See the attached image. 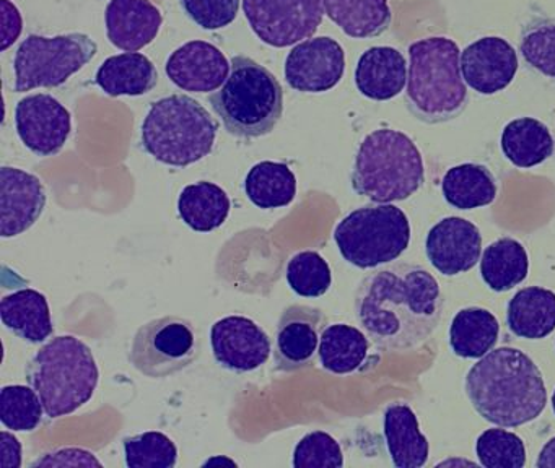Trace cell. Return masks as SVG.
Instances as JSON below:
<instances>
[{
  "mask_svg": "<svg viewBox=\"0 0 555 468\" xmlns=\"http://www.w3.org/2000/svg\"><path fill=\"white\" fill-rule=\"evenodd\" d=\"M437 278L415 263L370 273L356 292V315L379 350H414L437 330L443 315Z\"/></svg>",
  "mask_w": 555,
  "mask_h": 468,
  "instance_id": "6da1fadb",
  "label": "cell"
},
{
  "mask_svg": "<svg viewBox=\"0 0 555 468\" xmlns=\"http://www.w3.org/2000/svg\"><path fill=\"white\" fill-rule=\"evenodd\" d=\"M464 389L474 410L502 428L534 421L547 403L541 369L518 348H496L480 358L467 373Z\"/></svg>",
  "mask_w": 555,
  "mask_h": 468,
  "instance_id": "7a4b0ae2",
  "label": "cell"
},
{
  "mask_svg": "<svg viewBox=\"0 0 555 468\" xmlns=\"http://www.w3.org/2000/svg\"><path fill=\"white\" fill-rule=\"evenodd\" d=\"M409 57L404 100L409 113L425 123H443L461 116L469 93L456 42L444 36L418 39L409 46Z\"/></svg>",
  "mask_w": 555,
  "mask_h": 468,
  "instance_id": "3957f363",
  "label": "cell"
},
{
  "mask_svg": "<svg viewBox=\"0 0 555 468\" xmlns=\"http://www.w3.org/2000/svg\"><path fill=\"white\" fill-rule=\"evenodd\" d=\"M27 380L50 418L73 415L95 395L100 370L89 344L73 335L48 341L31 358Z\"/></svg>",
  "mask_w": 555,
  "mask_h": 468,
  "instance_id": "277c9868",
  "label": "cell"
},
{
  "mask_svg": "<svg viewBox=\"0 0 555 468\" xmlns=\"http://www.w3.org/2000/svg\"><path fill=\"white\" fill-rule=\"evenodd\" d=\"M225 83L209 101L227 132L236 139H259L278 126L284 91L274 74L246 55H235Z\"/></svg>",
  "mask_w": 555,
  "mask_h": 468,
  "instance_id": "5b68a950",
  "label": "cell"
},
{
  "mask_svg": "<svg viewBox=\"0 0 555 468\" xmlns=\"http://www.w3.org/2000/svg\"><path fill=\"white\" fill-rule=\"evenodd\" d=\"M425 181L424 158L411 136L392 129L369 133L357 150L352 187L375 204L401 202Z\"/></svg>",
  "mask_w": 555,
  "mask_h": 468,
  "instance_id": "8992f818",
  "label": "cell"
},
{
  "mask_svg": "<svg viewBox=\"0 0 555 468\" xmlns=\"http://www.w3.org/2000/svg\"><path fill=\"white\" fill-rule=\"evenodd\" d=\"M219 122L188 94H171L155 101L142 123L145 152L168 166L193 165L209 156Z\"/></svg>",
  "mask_w": 555,
  "mask_h": 468,
  "instance_id": "52a82bcc",
  "label": "cell"
},
{
  "mask_svg": "<svg viewBox=\"0 0 555 468\" xmlns=\"http://www.w3.org/2000/svg\"><path fill=\"white\" fill-rule=\"evenodd\" d=\"M334 240L344 260L359 269H375L405 252L411 244V223L396 205H365L339 221Z\"/></svg>",
  "mask_w": 555,
  "mask_h": 468,
  "instance_id": "ba28073f",
  "label": "cell"
},
{
  "mask_svg": "<svg viewBox=\"0 0 555 468\" xmlns=\"http://www.w3.org/2000/svg\"><path fill=\"white\" fill-rule=\"evenodd\" d=\"M96 51V42L82 32L54 38L30 35L15 54V91L25 93L35 88L61 87L82 70Z\"/></svg>",
  "mask_w": 555,
  "mask_h": 468,
  "instance_id": "9c48e42d",
  "label": "cell"
},
{
  "mask_svg": "<svg viewBox=\"0 0 555 468\" xmlns=\"http://www.w3.org/2000/svg\"><path fill=\"white\" fill-rule=\"evenodd\" d=\"M199 356L196 328L180 315H165L142 325L132 338L129 361L151 379L186 369Z\"/></svg>",
  "mask_w": 555,
  "mask_h": 468,
  "instance_id": "30bf717a",
  "label": "cell"
},
{
  "mask_svg": "<svg viewBox=\"0 0 555 468\" xmlns=\"http://www.w3.org/2000/svg\"><path fill=\"white\" fill-rule=\"evenodd\" d=\"M246 20L266 44L287 48L311 38L323 22V0H243Z\"/></svg>",
  "mask_w": 555,
  "mask_h": 468,
  "instance_id": "8fae6325",
  "label": "cell"
},
{
  "mask_svg": "<svg viewBox=\"0 0 555 468\" xmlns=\"http://www.w3.org/2000/svg\"><path fill=\"white\" fill-rule=\"evenodd\" d=\"M346 54L336 39L320 36L298 42L285 61V80L301 93L333 90L344 77Z\"/></svg>",
  "mask_w": 555,
  "mask_h": 468,
  "instance_id": "7c38bea8",
  "label": "cell"
},
{
  "mask_svg": "<svg viewBox=\"0 0 555 468\" xmlns=\"http://www.w3.org/2000/svg\"><path fill=\"white\" fill-rule=\"evenodd\" d=\"M18 136L38 156H53L63 150L73 130L69 109L51 94H31L15 107Z\"/></svg>",
  "mask_w": 555,
  "mask_h": 468,
  "instance_id": "4fadbf2b",
  "label": "cell"
},
{
  "mask_svg": "<svg viewBox=\"0 0 555 468\" xmlns=\"http://www.w3.org/2000/svg\"><path fill=\"white\" fill-rule=\"evenodd\" d=\"M326 322L327 317L321 309L305 304L288 306L275 328V369L294 373L313 366Z\"/></svg>",
  "mask_w": 555,
  "mask_h": 468,
  "instance_id": "5bb4252c",
  "label": "cell"
},
{
  "mask_svg": "<svg viewBox=\"0 0 555 468\" xmlns=\"http://www.w3.org/2000/svg\"><path fill=\"white\" fill-rule=\"evenodd\" d=\"M214 358L233 373H251L271 356V338L261 325L245 315L220 318L210 330Z\"/></svg>",
  "mask_w": 555,
  "mask_h": 468,
  "instance_id": "9a60e30c",
  "label": "cell"
},
{
  "mask_svg": "<svg viewBox=\"0 0 555 468\" xmlns=\"http://www.w3.org/2000/svg\"><path fill=\"white\" fill-rule=\"evenodd\" d=\"M518 65L515 48L499 36L477 39L461 52L464 81L486 96L505 90L515 78Z\"/></svg>",
  "mask_w": 555,
  "mask_h": 468,
  "instance_id": "2e32d148",
  "label": "cell"
},
{
  "mask_svg": "<svg viewBox=\"0 0 555 468\" xmlns=\"http://www.w3.org/2000/svg\"><path fill=\"white\" fill-rule=\"evenodd\" d=\"M425 252L438 272L456 276L469 272L479 262L482 234L466 218H443L428 231Z\"/></svg>",
  "mask_w": 555,
  "mask_h": 468,
  "instance_id": "e0dca14e",
  "label": "cell"
},
{
  "mask_svg": "<svg viewBox=\"0 0 555 468\" xmlns=\"http://www.w3.org/2000/svg\"><path fill=\"white\" fill-rule=\"evenodd\" d=\"M47 207V191L37 176L24 169L0 168V236L15 237L30 230Z\"/></svg>",
  "mask_w": 555,
  "mask_h": 468,
  "instance_id": "ac0fdd59",
  "label": "cell"
},
{
  "mask_svg": "<svg viewBox=\"0 0 555 468\" xmlns=\"http://www.w3.org/2000/svg\"><path fill=\"white\" fill-rule=\"evenodd\" d=\"M230 67L232 64L219 48L206 41H191L168 57L165 72L181 90L209 93L225 83Z\"/></svg>",
  "mask_w": 555,
  "mask_h": 468,
  "instance_id": "d6986e66",
  "label": "cell"
},
{
  "mask_svg": "<svg viewBox=\"0 0 555 468\" xmlns=\"http://www.w3.org/2000/svg\"><path fill=\"white\" fill-rule=\"evenodd\" d=\"M105 22L112 44L135 52L157 38L164 16L151 0H112L106 6Z\"/></svg>",
  "mask_w": 555,
  "mask_h": 468,
  "instance_id": "ffe728a7",
  "label": "cell"
},
{
  "mask_svg": "<svg viewBox=\"0 0 555 468\" xmlns=\"http://www.w3.org/2000/svg\"><path fill=\"white\" fill-rule=\"evenodd\" d=\"M408 62L398 49L375 46L360 55L356 68L357 90L373 101H388L404 91Z\"/></svg>",
  "mask_w": 555,
  "mask_h": 468,
  "instance_id": "44dd1931",
  "label": "cell"
},
{
  "mask_svg": "<svg viewBox=\"0 0 555 468\" xmlns=\"http://www.w3.org/2000/svg\"><path fill=\"white\" fill-rule=\"evenodd\" d=\"M0 318L12 334L30 343H43L54 332L47 296L37 289H18L4 296L0 301Z\"/></svg>",
  "mask_w": 555,
  "mask_h": 468,
  "instance_id": "7402d4cb",
  "label": "cell"
},
{
  "mask_svg": "<svg viewBox=\"0 0 555 468\" xmlns=\"http://www.w3.org/2000/svg\"><path fill=\"white\" fill-rule=\"evenodd\" d=\"M386 445L392 464L398 468H421L428 461L427 438L418 428L414 410L405 403H392L386 408L385 418Z\"/></svg>",
  "mask_w": 555,
  "mask_h": 468,
  "instance_id": "603a6c76",
  "label": "cell"
},
{
  "mask_svg": "<svg viewBox=\"0 0 555 468\" xmlns=\"http://www.w3.org/2000/svg\"><path fill=\"white\" fill-rule=\"evenodd\" d=\"M509 332L519 338L541 340L555 328V292L541 286L519 289L506 308Z\"/></svg>",
  "mask_w": 555,
  "mask_h": 468,
  "instance_id": "cb8c5ba5",
  "label": "cell"
},
{
  "mask_svg": "<svg viewBox=\"0 0 555 468\" xmlns=\"http://www.w3.org/2000/svg\"><path fill=\"white\" fill-rule=\"evenodd\" d=\"M157 81V68L139 52L113 55L96 72V84L108 96H142L154 90Z\"/></svg>",
  "mask_w": 555,
  "mask_h": 468,
  "instance_id": "d4e9b609",
  "label": "cell"
},
{
  "mask_svg": "<svg viewBox=\"0 0 555 468\" xmlns=\"http://www.w3.org/2000/svg\"><path fill=\"white\" fill-rule=\"evenodd\" d=\"M500 146L506 159L521 169L534 168L547 161L555 150L551 130L534 117H519L506 123Z\"/></svg>",
  "mask_w": 555,
  "mask_h": 468,
  "instance_id": "484cf974",
  "label": "cell"
},
{
  "mask_svg": "<svg viewBox=\"0 0 555 468\" xmlns=\"http://www.w3.org/2000/svg\"><path fill=\"white\" fill-rule=\"evenodd\" d=\"M441 192L451 207L457 210H473L493 204L499 187L487 166L464 162L444 172Z\"/></svg>",
  "mask_w": 555,
  "mask_h": 468,
  "instance_id": "4316f807",
  "label": "cell"
},
{
  "mask_svg": "<svg viewBox=\"0 0 555 468\" xmlns=\"http://www.w3.org/2000/svg\"><path fill=\"white\" fill-rule=\"evenodd\" d=\"M230 207L227 192L209 181L186 185L178 198L181 220L197 233H210L222 226L229 218Z\"/></svg>",
  "mask_w": 555,
  "mask_h": 468,
  "instance_id": "83f0119b",
  "label": "cell"
},
{
  "mask_svg": "<svg viewBox=\"0 0 555 468\" xmlns=\"http://www.w3.org/2000/svg\"><path fill=\"white\" fill-rule=\"evenodd\" d=\"M499 334V321L492 312L483 308L461 309L450 325V347L456 356L477 360L493 350Z\"/></svg>",
  "mask_w": 555,
  "mask_h": 468,
  "instance_id": "f1b7e54d",
  "label": "cell"
},
{
  "mask_svg": "<svg viewBox=\"0 0 555 468\" xmlns=\"http://www.w3.org/2000/svg\"><path fill=\"white\" fill-rule=\"evenodd\" d=\"M324 12L350 38L383 35L391 26L388 0H323Z\"/></svg>",
  "mask_w": 555,
  "mask_h": 468,
  "instance_id": "f546056e",
  "label": "cell"
},
{
  "mask_svg": "<svg viewBox=\"0 0 555 468\" xmlns=\"http://www.w3.org/2000/svg\"><path fill=\"white\" fill-rule=\"evenodd\" d=\"M528 272V252L522 244L513 237H502L483 250L480 275L492 291H509L525 282Z\"/></svg>",
  "mask_w": 555,
  "mask_h": 468,
  "instance_id": "4dcf8cb0",
  "label": "cell"
},
{
  "mask_svg": "<svg viewBox=\"0 0 555 468\" xmlns=\"http://www.w3.org/2000/svg\"><path fill=\"white\" fill-rule=\"evenodd\" d=\"M369 338L347 324L327 325L321 334L320 356L323 369L333 374H350L359 370L369 356Z\"/></svg>",
  "mask_w": 555,
  "mask_h": 468,
  "instance_id": "1f68e13d",
  "label": "cell"
},
{
  "mask_svg": "<svg viewBox=\"0 0 555 468\" xmlns=\"http://www.w3.org/2000/svg\"><path fill=\"white\" fill-rule=\"evenodd\" d=\"M245 192L262 210L287 207L297 195V178L284 162L261 161L249 169Z\"/></svg>",
  "mask_w": 555,
  "mask_h": 468,
  "instance_id": "d6a6232c",
  "label": "cell"
},
{
  "mask_svg": "<svg viewBox=\"0 0 555 468\" xmlns=\"http://www.w3.org/2000/svg\"><path fill=\"white\" fill-rule=\"evenodd\" d=\"M519 52L529 67L555 80V18L528 20L519 35Z\"/></svg>",
  "mask_w": 555,
  "mask_h": 468,
  "instance_id": "836d02e7",
  "label": "cell"
},
{
  "mask_svg": "<svg viewBox=\"0 0 555 468\" xmlns=\"http://www.w3.org/2000/svg\"><path fill=\"white\" fill-rule=\"evenodd\" d=\"M43 403L34 387L5 386L0 390V421L12 431H35L43 421Z\"/></svg>",
  "mask_w": 555,
  "mask_h": 468,
  "instance_id": "e575fe53",
  "label": "cell"
},
{
  "mask_svg": "<svg viewBox=\"0 0 555 468\" xmlns=\"http://www.w3.org/2000/svg\"><path fill=\"white\" fill-rule=\"evenodd\" d=\"M287 283L292 291L304 298H320L330 291L333 273L330 263L314 252L304 250L295 253L287 265Z\"/></svg>",
  "mask_w": 555,
  "mask_h": 468,
  "instance_id": "d590c367",
  "label": "cell"
},
{
  "mask_svg": "<svg viewBox=\"0 0 555 468\" xmlns=\"http://www.w3.org/2000/svg\"><path fill=\"white\" fill-rule=\"evenodd\" d=\"M476 454L487 468H522L526 464L525 442L502 426L487 429L477 438Z\"/></svg>",
  "mask_w": 555,
  "mask_h": 468,
  "instance_id": "8d00e7d4",
  "label": "cell"
},
{
  "mask_svg": "<svg viewBox=\"0 0 555 468\" xmlns=\"http://www.w3.org/2000/svg\"><path fill=\"white\" fill-rule=\"evenodd\" d=\"M126 465L131 468H175L178 448L164 432L147 431L125 439Z\"/></svg>",
  "mask_w": 555,
  "mask_h": 468,
  "instance_id": "74e56055",
  "label": "cell"
},
{
  "mask_svg": "<svg viewBox=\"0 0 555 468\" xmlns=\"http://www.w3.org/2000/svg\"><path fill=\"white\" fill-rule=\"evenodd\" d=\"M344 465L339 442L324 431L305 435L294 451L295 468H339Z\"/></svg>",
  "mask_w": 555,
  "mask_h": 468,
  "instance_id": "f35d334b",
  "label": "cell"
},
{
  "mask_svg": "<svg viewBox=\"0 0 555 468\" xmlns=\"http://www.w3.org/2000/svg\"><path fill=\"white\" fill-rule=\"evenodd\" d=\"M181 6L201 28L220 29L238 15L240 0H181Z\"/></svg>",
  "mask_w": 555,
  "mask_h": 468,
  "instance_id": "ab89813d",
  "label": "cell"
},
{
  "mask_svg": "<svg viewBox=\"0 0 555 468\" xmlns=\"http://www.w3.org/2000/svg\"><path fill=\"white\" fill-rule=\"evenodd\" d=\"M38 465H41V467H51V465H57V467H64V465H96V467H102V461L96 460L93 454L82 451V448H61V451L44 455L41 460L38 458L37 461L31 464V467H38Z\"/></svg>",
  "mask_w": 555,
  "mask_h": 468,
  "instance_id": "60d3db41",
  "label": "cell"
},
{
  "mask_svg": "<svg viewBox=\"0 0 555 468\" xmlns=\"http://www.w3.org/2000/svg\"><path fill=\"white\" fill-rule=\"evenodd\" d=\"M2 6V51L11 48L22 32V15L9 0H0Z\"/></svg>",
  "mask_w": 555,
  "mask_h": 468,
  "instance_id": "b9f144b4",
  "label": "cell"
},
{
  "mask_svg": "<svg viewBox=\"0 0 555 468\" xmlns=\"http://www.w3.org/2000/svg\"><path fill=\"white\" fill-rule=\"evenodd\" d=\"M0 438H2V445H0L2 460H0V465L4 468L22 467V445L18 439L9 431H2Z\"/></svg>",
  "mask_w": 555,
  "mask_h": 468,
  "instance_id": "7bdbcfd3",
  "label": "cell"
},
{
  "mask_svg": "<svg viewBox=\"0 0 555 468\" xmlns=\"http://www.w3.org/2000/svg\"><path fill=\"white\" fill-rule=\"evenodd\" d=\"M535 467L539 468H555V438L545 442L544 447L539 452Z\"/></svg>",
  "mask_w": 555,
  "mask_h": 468,
  "instance_id": "ee69618b",
  "label": "cell"
},
{
  "mask_svg": "<svg viewBox=\"0 0 555 468\" xmlns=\"http://www.w3.org/2000/svg\"><path fill=\"white\" fill-rule=\"evenodd\" d=\"M552 408H554V413H555V390H554V395H552Z\"/></svg>",
  "mask_w": 555,
  "mask_h": 468,
  "instance_id": "f6af8a7d",
  "label": "cell"
}]
</instances>
